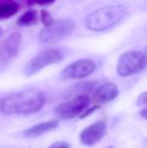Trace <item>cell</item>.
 <instances>
[{
  "instance_id": "6da1fadb",
  "label": "cell",
  "mask_w": 147,
  "mask_h": 148,
  "mask_svg": "<svg viewBox=\"0 0 147 148\" xmlns=\"http://www.w3.org/2000/svg\"><path fill=\"white\" fill-rule=\"evenodd\" d=\"M45 103V95L38 89H27L4 97L0 111L4 115H28L38 112Z\"/></svg>"
},
{
  "instance_id": "7a4b0ae2",
  "label": "cell",
  "mask_w": 147,
  "mask_h": 148,
  "mask_svg": "<svg viewBox=\"0 0 147 148\" xmlns=\"http://www.w3.org/2000/svg\"><path fill=\"white\" fill-rule=\"evenodd\" d=\"M127 14L124 5L104 6L91 12L85 18V26L92 31H105L116 26Z\"/></svg>"
},
{
  "instance_id": "3957f363",
  "label": "cell",
  "mask_w": 147,
  "mask_h": 148,
  "mask_svg": "<svg viewBox=\"0 0 147 148\" xmlns=\"http://www.w3.org/2000/svg\"><path fill=\"white\" fill-rule=\"evenodd\" d=\"M74 29L75 22L71 18L57 19L51 25L44 27L39 32V40L44 45H53L69 37L73 33Z\"/></svg>"
},
{
  "instance_id": "277c9868",
  "label": "cell",
  "mask_w": 147,
  "mask_h": 148,
  "mask_svg": "<svg viewBox=\"0 0 147 148\" xmlns=\"http://www.w3.org/2000/svg\"><path fill=\"white\" fill-rule=\"evenodd\" d=\"M146 59L143 51H130L124 53L117 60V73L121 77H129L143 71Z\"/></svg>"
},
{
  "instance_id": "5b68a950",
  "label": "cell",
  "mask_w": 147,
  "mask_h": 148,
  "mask_svg": "<svg viewBox=\"0 0 147 148\" xmlns=\"http://www.w3.org/2000/svg\"><path fill=\"white\" fill-rule=\"evenodd\" d=\"M64 60V55L61 51L57 49H49L37 53L27 64L24 66L23 73L26 76H32V75L38 73L42 69L46 68L51 64H55L61 62Z\"/></svg>"
},
{
  "instance_id": "8992f818",
  "label": "cell",
  "mask_w": 147,
  "mask_h": 148,
  "mask_svg": "<svg viewBox=\"0 0 147 148\" xmlns=\"http://www.w3.org/2000/svg\"><path fill=\"white\" fill-rule=\"evenodd\" d=\"M91 104V98L88 95H79L72 100L62 103L55 108V115L59 119H72L83 114L89 108Z\"/></svg>"
},
{
  "instance_id": "52a82bcc",
  "label": "cell",
  "mask_w": 147,
  "mask_h": 148,
  "mask_svg": "<svg viewBox=\"0 0 147 148\" xmlns=\"http://www.w3.org/2000/svg\"><path fill=\"white\" fill-rule=\"evenodd\" d=\"M96 70V64L93 60L82 59L70 64L62 71V80H79L92 75Z\"/></svg>"
},
{
  "instance_id": "ba28073f",
  "label": "cell",
  "mask_w": 147,
  "mask_h": 148,
  "mask_svg": "<svg viewBox=\"0 0 147 148\" xmlns=\"http://www.w3.org/2000/svg\"><path fill=\"white\" fill-rule=\"evenodd\" d=\"M105 133L106 123L104 121H98L82 131L80 134V140L84 145L92 146L105 136Z\"/></svg>"
},
{
  "instance_id": "9c48e42d",
  "label": "cell",
  "mask_w": 147,
  "mask_h": 148,
  "mask_svg": "<svg viewBox=\"0 0 147 148\" xmlns=\"http://www.w3.org/2000/svg\"><path fill=\"white\" fill-rule=\"evenodd\" d=\"M119 95V89L114 83H105L98 87L91 97V102L97 104H105L113 101Z\"/></svg>"
},
{
  "instance_id": "30bf717a",
  "label": "cell",
  "mask_w": 147,
  "mask_h": 148,
  "mask_svg": "<svg viewBox=\"0 0 147 148\" xmlns=\"http://www.w3.org/2000/svg\"><path fill=\"white\" fill-rule=\"evenodd\" d=\"M21 42V35L18 32H13L8 36L2 47V57L5 60H10L18 55Z\"/></svg>"
},
{
  "instance_id": "8fae6325",
  "label": "cell",
  "mask_w": 147,
  "mask_h": 148,
  "mask_svg": "<svg viewBox=\"0 0 147 148\" xmlns=\"http://www.w3.org/2000/svg\"><path fill=\"white\" fill-rule=\"evenodd\" d=\"M59 125V121L57 120H51V121H46V122H42L36 124L34 126L30 127L29 129L24 131V136L28 137V138H36L38 137L40 135L47 133L49 131L55 129Z\"/></svg>"
},
{
  "instance_id": "7c38bea8",
  "label": "cell",
  "mask_w": 147,
  "mask_h": 148,
  "mask_svg": "<svg viewBox=\"0 0 147 148\" xmlns=\"http://www.w3.org/2000/svg\"><path fill=\"white\" fill-rule=\"evenodd\" d=\"M19 10V5L13 0H8L0 4V19L9 18L15 15Z\"/></svg>"
},
{
  "instance_id": "4fadbf2b",
  "label": "cell",
  "mask_w": 147,
  "mask_h": 148,
  "mask_svg": "<svg viewBox=\"0 0 147 148\" xmlns=\"http://www.w3.org/2000/svg\"><path fill=\"white\" fill-rule=\"evenodd\" d=\"M37 12L36 9H30L24 12L17 19V24L19 26H31L37 23Z\"/></svg>"
},
{
  "instance_id": "5bb4252c",
  "label": "cell",
  "mask_w": 147,
  "mask_h": 148,
  "mask_svg": "<svg viewBox=\"0 0 147 148\" xmlns=\"http://www.w3.org/2000/svg\"><path fill=\"white\" fill-rule=\"evenodd\" d=\"M40 19H41L42 24L45 26V27L51 25V24H53V22L55 21V19L53 18L51 14L49 13L46 9H41L40 10Z\"/></svg>"
},
{
  "instance_id": "9a60e30c",
  "label": "cell",
  "mask_w": 147,
  "mask_h": 148,
  "mask_svg": "<svg viewBox=\"0 0 147 148\" xmlns=\"http://www.w3.org/2000/svg\"><path fill=\"white\" fill-rule=\"evenodd\" d=\"M55 0H27L28 5H34V4H39V5H49L53 3Z\"/></svg>"
},
{
  "instance_id": "2e32d148",
  "label": "cell",
  "mask_w": 147,
  "mask_h": 148,
  "mask_svg": "<svg viewBox=\"0 0 147 148\" xmlns=\"http://www.w3.org/2000/svg\"><path fill=\"white\" fill-rule=\"evenodd\" d=\"M137 105H147V92H144L138 97L137 99Z\"/></svg>"
},
{
  "instance_id": "e0dca14e",
  "label": "cell",
  "mask_w": 147,
  "mask_h": 148,
  "mask_svg": "<svg viewBox=\"0 0 147 148\" xmlns=\"http://www.w3.org/2000/svg\"><path fill=\"white\" fill-rule=\"evenodd\" d=\"M49 148H71V146L65 141H57V142L53 143V145H51Z\"/></svg>"
},
{
  "instance_id": "ac0fdd59",
  "label": "cell",
  "mask_w": 147,
  "mask_h": 148,
  "mask_svg": "<svg viewBox=\"0 0 147 148\" xmlns=\"http://www.w3.org/2000/svg\"><path fill=\"white\" fill-rule=\"evenodd\" d=\"M140 115H141V117H143L144 119H147V107H145L144 109L141 110Z\"/></svg>"
},
{
  "instance_id": "d6986e66",
  "label": "cell",
  "mask_w": 147,
  "mask_h": 148,
  "mask_svg": "<svg viewBox=\"0 0 147 148\" xmlns=\"http://www.w3.org/2000/svg\"><path fill=\"white\" fill-rule=\"evenodd\" d=\"M143 53H144V56H145V59H146V66H147V47H145V49H144Z\"/></svg>"
},
{
  "instance_id": "ffe728a7",
  "label": "cell",
  "mask_w": 147,
  "mask_h": 148,
  "mask_svg": "<svg viewBox=\"0 0 147 148\" xmlns=\"http://www.w3.org/2000/svg\"><path fill=\"white\" fill-rule=\"evenodd\" d=\"M6 1H8V0H0V4L3 3V2H6Z\"/></svg>"
},
{
  "instance_id": "44dd1931",
  "label": "cell",
  "mask_w": 147,
  "mask_h": 148,
  "mask_svg": "<svg viewBox=\"0 0 147 148\" xmlns=\"http://www.w3.org/2000/svg\"><path fill=\"white\" fill-rule=\"evenodd\" d=\"M107 148H114L113 146H110V147H107Z\"/></svg>"
},
{
  "instance_id": "7402d4cb",
  "label": "cell",
  "mask_w": 147,
  "mask_h": 148,
  "mask_svg": "<svg viewBox=\"0 0 147 148\" xmlns=\"http://www.w3.org/2000/svg\"><path fill=\"white\" fill-rule=\"evenodd\" d=\"M0 33H1V27H0Z\"/></svg>"
}]
</instances>
